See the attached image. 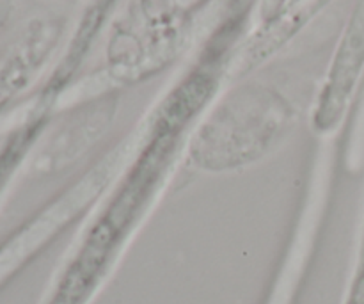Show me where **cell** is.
<instances>
[{
	"label": "cell",
	"instance_id": "6da1fadb",
	"mask_svg": "<svg viewBox=\"0 0 364 304\" xmlns=\"http://www.w3.org/2000/svg\"><path fill=\"white\" fill-rule=\"evenodd\" d=\"M284 116L251 105L233 107L203 128L194 142V159L213 169L242 166L263 155L284 134Z\"/></svg>",
	"mask_w": 364,
	"mask_h": 304
},
{
	"label": "cell",
	"instance_id": "7a4b0ae2",
	"mask_svg": "<svg viewBox=\"0 0 364 304\" xmlns=\"http://www.w3.org/2000/svg\"><path fill=\"white\" fill-rule=\"evenodd\" d=\"M18 142H20V137L13 139L11 145H7V148H4L2 152H0V187H2V184L6 182V178L9 177L11 162H14L18 157V146H20Z\"/></svg>",
	"mask_w": 364,
	"mask_h": 304
},
{
	"label": "cell",
	"instance_id": "3957f363",
	"mask_svg": "<svg viewBox=\"0 0 364 304\" xmlns=\"http://www.w3.org/2000/svg\"><path fill=\"white\" fill-rule=\"evenodd\" d=\"M348 304H364V274L355 283L354 292H352V298Z\"/></svg>",
	"mask_w": 364,
	"mask_h": 304
}]
</instances>
